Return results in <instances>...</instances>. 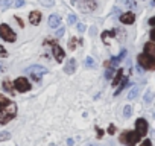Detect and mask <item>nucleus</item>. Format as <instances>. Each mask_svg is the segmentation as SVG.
<instances>
[{
    "mask_svg": "<svg viewBox=\"0 0 155 146\" xmlns=\"http://www.w3.org/2000/svg\"><path fill=\"white\" fill-rule=\"evenodd\" d=\"M17 114V105L8 98L0 96V125H6Z\"/></svg>",
    "mask_w": 155,
    "mask_h": 146,
    "instance_id": "nucleus-1",
    "label": "nucleus"
},
{
    "mask_svg": "<svg viewBox=\"0 0 155 146\" xmlns=\"http://www.w3.org/2000/svg\"><path fill=\"white\" fill-rule=\"evenodd\" d=\"M25 73H28V75L34 79V81H40L46 73H49L47 71V68L46 67H43V65H31V67H28L26 70H25Z\"/></svg>",
    "mask_w": 155,
    "mask_h": 146,
    "instance_id": "nucleus-2",
    "label": "nucleus"
},
{
    "mask_svg": "<svg viewBox=\"0 0 155 146\" xmlns=\"http://www.w3.org/2000/svg\"><path fill=\"white\" fill-rule=\"evenodd\" d=\"M140 138H141V137L138 135L137 131H126V132H123V134L120 135V141L125 143V144H128V146H134Z\"/></svg>",
    "mask_w": 155,
    "mask_h": 146,
    "instance_id": "nucleus-3",
    "label": "nucleus"
},
{
    "mask_svg": "<svg viewBox=\"0 0 155 146\" xmlns=\"http://www.w3.org/2000/svg\"><path fill=\"white\" fill-rule=\"evenodd\" d=\"M0 37H2L5 41H9V43L15 41V32L8 25H5V23L0 26Z\"/></svg>",
    "mask_w": 155,
    "mask_h": 146,
    "instance_id": "nucleus-4",
    "label": "nucleus"
},
{
    "mask_svg": "<svg viewBox=\"0 0 155 146\" xmlns=\"http://www.w3.org/2000/svg\"><path fill=\"white\" fill-rule=\"evenodd\" d=\"M137 61H138V64H140L143 68H147V70H155V59L149 58L147 55H144V53L138 55Z\"/></svg>",
    "mask_w": 155,
    "mask_h": 146,
    "instance_id": "nucleus-5",
    "label": "nucleus"
},
{
    "mask_svg": "<svg viewBox=\"0 0 155 146\" xmlns=\"http://www.w3.org/2000/svg\"><path fill=\"white\" fill-rule=\"evenodd\" d=\"M14 87H15V90H17V91H20V93L29 91V90L32 88V85L29 84V81H28V79H25V78H17V79L14 81Z\"/></svg>",
    "mask_w": 155,
    "mask_h": 146,
    "instance_id": "nucleus-6",
    "label": "nucleus"
},
{
    "mask_svg": "<svg viewBox=\"0 0 155 146\" xmlns=\"http://www.w3.org/2000/svg\"><path fill=\"white\" fill-rule=\"evenodd\" d=\"M147 122L144 120V119H138L137 122H135V131L138 132V135L140 137H144L146 135V132H147Z\"/></svg>",
    "mask_w": 155,
    "mask_h": 146,
    "instance_id": "nucleus-7",
    "label": "nucleus"
},
{
    "mask_svg": "<svg viewBox=\"0 0 155 146\" xmlns=\"http://www.w3.org/2000/svg\"><path fill=\"white\" fill-rule=\"evenodd\" d=\"M52 52H53V56H55V59L56 61H62L64 58H65V53H64V50L58 46V44H53V47H52Z\"/></svg>",
    "mask_w": 155,
    "mask_h": 146,
    "instance_id": "nucleus-8",
    "label": "nucleus"
},
{
    "mask_svg": "<svg viewBox=\"0 0 155 146\" xmlns=\"http://www.w3.org/2000/svg\"><path fill=\"white\" fill-rule=\"evenodd\" d=\"M144 55L155 59V43H146L144 44Z\"/></svg>",
    "mask_w": 155,
    "mask_h": 146,
    "instance_id": "nucleus-9",
    "label": "nucleus"
},
{
    "mask_svg": "<svg viewBox=\"0 0 155 146\" xmlns=\"http://www.w3.org/2000/svg\"><path fill=\"white\" fill-rule=\"evenodd\" d=\"M134 20H135L134 12H126V14L120 15V22H122L123 25H132V23H134Z\"/></svg>",
    "mask_w": 155,
    "mask_h": 146,
    "instance_id": "nucleus-10",
    "label": "nucleus"
},
{
    "mask_svg": "<svg viewBox=\"0 0 155 146\" xmlns=\"http://www.w3.org/2000/svg\"><path fill=\"white\" fill-rule=\"evenodd\" d=\"M59 25H61V18H59V15L53 14V15L49 17V26H50L52 29H56Z\"/></svg>",
    "mask_w": 155,
    "mask_h": 146,
    "instance_id": "nucleus-11",
    "label": "nucleus"
},
{
    "mask_svg": "<svg viewBox=\"0 0 155 146\" xmlns=\"http://www.w3.org/2000/svg\"><path fill=\"white\" fill-rule=\"evenodd\" d=\"M29 22H31L32 25H38V23L41 22V12L32 11V12L29 14Z\"/></svg>",
    "mask_w": 155,
    "mask_h": 146,
    "instance_id": "nucleus-12",
    "label": "nucleus"
},
{
    "mask_svg": "<svg viewBox=\"0 0 155 146\" xmlns=\"http://www.w3.org/2000/svg\"><path fill=\"white\" fill-rule=\"evenodd\" d=\"M74 68H76V59H68L67 61V64H65V67H64V71L65 73H68V75H70V73H73L74 71Z\"/></svg>",
    "mask_w": 155,
    "mask_h": 146,
    "instance_id": "nucleus-13",
    "label": "nucleus"
},
{
    "mask_svg": "<svg viewBox=\"0 0 155 146\" xmlns=\"http://www.w3.org/2000/svg\"><path fill=\"white\" fill-rule=\"evenodd\" d=\"M125 55H126V50H122V53L119 55V56H114V58H111V62H110V67H116L123 58H125Z\"/></svg>",
    "mask_w": 155,
    "mask_h": 146,
    "instance_id": "nucleus-14",
    "label": "nucleus"
},
{
    "mask_svg": "<svg viewBox=\"0 0 155 146\" xmlns=\"http://www.w3.org/2000/svg\"><path fill=\"white\" fill-rule=\"evenodd\" d=\"M138 91H140V87H138V85H135V87H134V88L128 93V99H129V101L135 99V98H137V95H138Z\"/></svg>",
    "mask_w": 155,
    "mask_h": 146,
    "instance_id": "nucleus-15",
    "label": "nucleus"
},
{
    "mask_svg": "<svg viewBox=\"0 0 155 146\" xmlns=\"http://www.w3.org/2000/svg\"><path fill=\"white\" fill-rule=\"evenodd\" d=\"M122 76H123V71H122V70H119V71H117V75H116V78L113 79V87H117V85L120 84Z\"/></svg>",
    "mask_w": 155,
    "mask_h": 146,
    "instance_id": "nucleus-16",
    "label": "nucleus"
},
{
    "mask_svg": "<svg viewBox=\"0 0 155 146\" xmlns=\"http://www.w3.org/2000/svg\"><path fill=\"white\" fill-rule=\"evenodd\" d=\"M126 84H128V78H123V81H122V84H119V88L116 90V93H114V95L117 96V95H119V93H120V91H122V90L125 88V85H126Z\"/></svg>",
    "mask_w": 155,
    "mask_h": 146,
    "instance_id": "nucleus-17",
    "label": "nucleus"
},
{
    "mask_svg": "<svg viewBox=\"0 0 155 146\" xmlns=\"http://www.w3.org/2000/svg\"><path fill=\"white\" fill-rule=\"evenodd\" d=\"M11 138V134L8 131H3V132H0V141H6Z\"/></svg>",
    "mask_w": 155,
    "mask_h": 146,
    "instance_id": "nucleus-18",
    "label": "nucleus"
},
{
    "mask_svg": "<svg viewBox=\"0 0 155 146\" xmlns=\"http://www.w3.org/2000/svg\"><path fill=\"white\" fill-rule=\"evenodd\" d=\"M85 65H87V67H94L96 62H94V59H93L91 56H87V59H85Z\"/></svg>",
    "mask_w": 155,
    "mask_h": 146,
    "instance_id": "nucleus-19",
    "label": "nucleus"
},
{
    "mask_svg": "<svg viewBox=\"0 0 155 146\" xmlns=\"http://www.w3.org/2000/svg\"><path fill=\"white\" fill-rule=\"evenodd\" d=\"M11 3H12L11 0H0V8H3V9H5V8H8Z\"/></svg>",
    "mask_w": 155,
    "mask_h": 146,
    "instance_id": "nucleus-20",
    "label": "nucleus"
},
{
    "mask_svg": "<svg viewBox=\"0 0 155 146\" xmlns=\"http://www.w3.org/2000/svg\"><path fill=\"white\" fill-rule=\"evenodd\" d=\"M3 88H5L8 93H12V87H11V82H9V81H5V82H3Z\"/></svg>",
    "mask_w": 155,
    "mask_h": 146,
    "instance_id": "nucleus-21",
    "label": "nucleus"
},
{
    "mask_svg": "<svg viewBox=\"0 0 155 146\" xmlns=\"http://www.w3.org/2000/svg\"><path fill=\"white\" fill-rule=\"evenodd\" d=\"M152 98H153V93H152V91L149 90V91H147V93L144 95V102H147V104H149V102L152 101Z\"/></svg>",
    "mask_w": 155,
    "mask_h": 146,
    "instance_id": "nucleus-22",
    "label": "nucleus"
},
{
    "mask_svg": "<svg viewBox=\"0 0 155 146\" xmlns=\"http://www.w3.org/2000/svg\"><path fill=\"white\" fill-rule=\"evenodd\" d=\"M131 110H132V108H131L129 105H126V107L123 108V116H125V117H129V116H131Z\"/></svg>",
    "mask_w": 155,
    "mask_h": 146,
    "instance_id": "nucleus-23",
    "label": "nucleus"
},
{
    "mask_svg": "<svg viewBox=\"0 0 155 146\" xmlns=\"http://www.w3.org/2000/svg\"><path fill=\"white\" fill-rule=\"evenodd\" d=\"M123 3L128 8H135V2H134V0H123Z\"/></svg>",
    "mask_w": 155,
    "mask_h": 146,
    "instance_id": "nucleus-24",
    "label": "nucleus"
},
{
    "mask_svg": "<svg viewBox=\"0 0 155 146\" xmlns=\"http://www.w3.org/2000/svg\"><path fill=\"white\" fill-rule=\"evenodd\" d=\"M0 56H2V58H6V56H8V52L5 50L3 46H0Z\"/></svg>",
    "mask_w": 155,
    "mask_h": 146,
    "instance_id": "nucleus-25",
    "label": "nucleus"
},
{
    "mask_svg": "<svg viewBox=\"0 0 155 146\" xmlns=\"http://www.w3.org/2000/svg\"><path fill=\"white\" fill-rule=\"evenodd\" d=\"M40 2H41L44 6H52V5H53V0H40Z\"/></svg>",
    "mask_w": 155,
    "mask_h": 146,
    "instance_id": "nucleus-26",
    "label": "nucleus"
},
{
    "mask_svg": "<svg viewBox=\"0 0 155 146\" xmlns=\"http://www.w3.org/2000/svg\"><path fill=\"white\" fill-rule=\"evenodd\" d=\"M113 75H114V71H113V68L107 70V73H105V76H107L108 79H111V78H113Z\"/></svg>",
    "mask_w": 155,
    "mask_h": 146,
    "instance_id": "nucleus-27",
    "label": "nucleus"
},
{
    "mask_svg": "<svg viewBox=\"0 0 155 146\" xmlns=\"http://www.w3.org/2000/svg\"><path fill=\"white\" fill-rule=\"evenodd\" d=\"M73 23H76V15H70L68 17V25H73Z\"/></svg>",
    "mask_w": 155,
    "mask_h": 146,
    "instance_id": "nucleus-28",
    "label": "nucleus"
},
{
    "mask_svg": "<svg viewBox=\"0 0 155 146\" xmlns=\"http://www.w3.org/2000/svg\"><path fill=\"white\" fill-rule=\"evenodd\" d=\"M23 5H25L23 0H17V2L14 3V6H15V8H20V6H23Z\"/></svg>",
    "mask_w": 155,
    "mask_h": 146,
    "instance_id": "nucleus-29",
    "label": "nucleus"
},
{
    "mask_svg": "<svg viewBox=\"0 0 155 146\" xmlns=\"http://www.w3.org/2000/svg\"><path fill=\"white\" fill-rule=\"evenodd\" d=\"M62 35H64V28H61V29L56 31V37H62Z\"/></svg>",
    "mask_w": 155,
    "mask_h": 146,
    "instance_id": "nucleus-30",
    "label": "nucleus"
},
{
    "mask_svg": "<svg viewBox=\"0 0 155 146\" xmlns=\"http://www.w3.org/2000/svg\"><path fill=\"white\" fill-rule=\"evenodd\" d=\"M150 40H152V43H155V28L150 31Z\"/></svg>",
    "mask_w": 155,
    "mask_h": 146,
    "instance_id": "nucleus-31",
    "label": "nucleus"
},
{
    "mask_svg": "<svg viewBox=\"0 0 155 146\" xmlns=\"http://www.w3.org/2000/svg\"><path fill=\"white\" fill-rule=\"evenodd\" d=\"M78 29H79V32H84V31H85V28H84V25H81V23H79V25H78Z\"/></svg>",
    "mask_w": 155,
    "mask_h": 146,
    "instance_id": "nucleus-32",
    "label": "nucleus"
},
{
    "mask_svg": "<svg viewBox=\"0 0 155 146\" xmlns=\"http://www.w3.org/2000/svg\"><path fill=\"white\" fill-rule=\"evenodd\" d=\"M114 129H116V128H114V125H111V126L108 128V132H110V134H113V132H114Z\"/></svg>",
    "mask_w": 155,
    "mask_h": 146,
    "instance_id": "nucleus-33",
    "label": "nucleus"
},
{
    "mask_svg": "<svg viewBox=\"0 0 155 146\" xmlns=\"http://www.w3.org/2000/svg\"><path fill=\"white\" fill-rule=\"evenodd\" d=\"M143 146H150V140H144L143 141Z\"/></svg>",
    "mask_w": 155,
    "mask_h": 146,
    "instance_id": "nucleus-34",
    "label": "nucleus"
},
{
    "mask_svg": "<svg viewBox=\"0 0 155 146\" xmlns=\"http://www.w3.org/2000/svg\"><path fill=\"white\" fill-rule=\"evenodd\" d=\"M104 135V131L102 129H97V137H102Z\"/></svg>",
    "mask_w": 155,
    "mask_h": 146,
    "instance_id": "nucleus-35",
    "label": "nucleus"
},
{
    "mask_svg": "<svg viewBox=\"0 0 155 146\" xmlns=\"http://www.w3.org/2000/svg\"><path fill=\"white\" fill-rule=\"evenodd\" d=\"M149 25H150V26H152V25H155V17H152V18L149 20Z\"/></svg>",
    "mask_w": 155,
    "mask_h": 146,
    "instance_id": "nucleus-36",
    "label": "nucleus"
},
{
    "mask_svg": "<svg viewBox=\"0 0 155 146\" xmlns=\"http://www.w3.org/2000/svg\"><path fill=\"white\" fill-rule=\"evenodd\" d=\"M153 5H155V0H153Z\"/></svg>",
    "mask_w": 155,
    "mask_h": 146,
    "instance_id": "nucleus-37",
    "label": "nucleus"
}]
</instances>
